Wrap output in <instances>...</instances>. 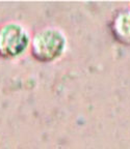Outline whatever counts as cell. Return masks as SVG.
Masks as SVG:
<instances>
[{"mask_svg":"<svg viewBox=\"0 0 130 149\" xmlns=\"http://www.w3.org/2000/svg\"><path fill=\"white\" fill-rule=\"evenodd\" d=\"M26 40V34L16 24H8L0 31V50L3 53H18L25 47Z\"/></svg>","mask_w":130,"mask_h":149,"instance_id":"6da1fadb","label":"cell"}]
</instances>
